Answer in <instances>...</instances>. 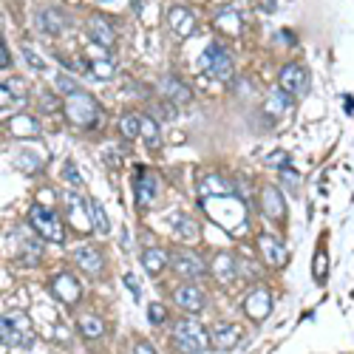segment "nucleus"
<instances>
[{
  "label": "nucleus",
  "instance_id": "nucleus-1",
  "mask_svg": "<svg viewBox=\"0 0 354 354\" xmlns=\"http://www.w3.org/2000/svg\"><path fill=\"white\" fill-rule=\"evenodd\" d=\"M173 343L181 354H204L212 346V335L196 318H181L173 323Z\"/></svg>",
  "mask_w": 354,
  "mask_h": 354
},
{
  "label": "nucleus",
  "instance_id": "nucleus-2",
  "mask_svg": "<svg viewBox=\"0 0 354 354\" xmlns=\"http://www.w3.org/2000/svg\"><path fill=\"white\" fill-rule=\"evenodd\" d=\"M63 111L68 116V122L74 128H82V131H88L100 122V105L93 102V97H88L85 91H77V93H71V97H65Z\"/></svg>",
  "mask_w": 354,
  "mask_h": 354
},
{
  "label": "nucleus",
  "instance_id": "nucleus-3",
  "mask_svg": "<svg viewBox=\"0 0 354 354\" xmlns=\"http://www.w3.org/2000/svg\"><path fill=\"white\" fill-rule=\"evenodd\" d=\"M0 338H3V346H9V349H32L34 346L32 323L23 312H9L0 318Z\"/></svg>",
  "mask_w": 354,
  "mask_h": 354
},
{
  "label": "nucleus",
  "instance_id": "nucleus-4",
  "mask_svg": "<svg viewBox=\"0 0 354 354\" xmlns=\"http://www.w3.org/2000/svg\"><path fill=\"white\" fill-rule=\"evenodd\" d=\"M29 221H32V230L40 235V239L45 241H52V244H63L65 241V230H63V221L60 216L52 210V207H45V204H32L29 210Z\"/></svg>",
  "mask_w": 354,
  "mask_h": 354
},
{
  "label": "nucleus",
  "instance_id": "nucleus-5",
  "mask_svg": "<svg viewBox=\"0 0 354 354\" xmlns=\"http://www.w3.org/2000/svg\"><path fill=\"white\" fill-rule=\"evenodd\" d=\"M199 65H201V71H207L210 77H216L221 82L232 77V54L221 43H210L201 54V60H199Z\"/></svg>",
  "mask_w": 354,
  "mask_h": 354
},
{
  "label": "nucleus",
  "instance_id": "nucleus-6",
  "mask_svg": "<svg viewBox=\"0 0 354 354\" xmlns=\"http://www.w3.org/2000/svg\"><path fill=\"white\" fill-rule=\"evenodd\" d=\"M52 295L65 303V306H77L80 298H82V283L74 278V272L68 269H60L54 278H52Z\"/></svg>",
  "mask_w": 354,
  "mask_h": 354
},
{
  "label": "nucleus",
  "instance_id": "nucleus-7",
  "mask_svg": "<svg viewBox=\"0 0 354 354\" xmlns=\"http://www.w3.org/2000/svg\"><path fill=\"white\" fill-rule=\"evenodd\" d=\"M278 85L289 93V97H303L306 88H309V71L300 63H287L278 74Z\"/></svg>",
  "mask_w": 354,
  "mask_h": 354
},
{
  "label": "nucleus",
  "instance_id": "nucleus-8",
  "mask_svg": "<svg viewBox=\"0 0 354 354\" xmlns=\"http://www.w3.org/2000/svg\"><path fill=\"white\" fill-rule=\"evenodd\" d=\"M170 269L179 275V278H187V280H196L207 272L204 261L193 252V250H176L170 252Z\"/></svg>",
  "mask_w": 354,
  "mask_h": 354
},
{
  "label": "nucleus",
  "instance_id": "nucleus-9",
  "mask_svg": "<svg viewBox=\"0 0 354 354\" xmlns=\"http://www.w3.org/2000/svg\"><path fill=\"white\" fill-rule=\"evenodd\" d=\"M3 91H0V105H3V113H17V108L26 105V82H23V77H6L3 85H0Z\"/></svg>",
  "mask_w": 354,
  "mask_h": 354
},
{
  "label": "nucleus",
  "instance_id": "nucleus-10",
  "mask_svg": "<svg viewBox=\"0 0 354 354\" xmlns=\"http://www.w3.org/2000/svg\"><path fill=\"white\" fill-rule=\"evenodd\" d=\"M244 312H247L250 320L264 323L272 315V295H269V289H264V287L250 289V295L244 298Z\"/></svg>",
  "mask_w": 354,
  "mask_h": 354
},
{
  "label": "nucleus",
  "instance_id": "nucleus-11",
  "mask_svg": "<svg viewBox=\"0 0 354 354\" xmlns=\"http://www.w3.org/2000/svg\"><path fill=\"white\" fill-rule=\"evenodd\" d=\"M85 29H88V37L93 40V45H100V49H113L116 45V32H113V26L108 23V17H102V14H91L88 17V23H85Z\"/></svg>",
  "mask_w": 354,
  "mask_h": 354
},
{
  "label": "nucleus",
  "instance_id": "nucleus-12",
  "mask_svg": "<svg viewBox=\"0 0 354 354\" xmlns=\"http://www.w3.org/2000/svg\"><path fill=\"white\" fill-rule=\"evenodd\" d=\"M261 212L269 221H283V216H287V201H283V196L275 184L261 187Z\"/></svg>",
  "mask_w": 354,
  "mask_h": 354
},
{
  "label": "nucleus",
  "instance_id": "nucleus-13",
  "mask_svg": "<svg viewBox=\"0 0 354 354\" xmlns=\"http://www.w3.org/2000/svg\"><path fill=\"white\" fill-rule=\"evenodd\" d=\"M176 303H179V309H184L187 315H199L204 309V292L196 287V283H181V287L173 292Z\"/></svg>",
  "mask_w": 354,
  "mask_h": 354
},
{
  "label": "nucleus",
  "instance_id": "nucleus-14",
  "mask_svg": "<svg viewBox=\"0 0 354 354\" xmlns=\"http://www.w3.org/2000/svg\"><path fill=\"white\" fill-rule=\"evenodd\" d=\"M74 264L85 272V275H100L105 269V258L97 247H91V244H82L74 250Z\"/></svg>",
  "mask_w": 354,
  "mask_h": 354
},
{
  "label": "nucleus",
  "instance_id": "nucleus-15",
  "mask_svg": "<svg viewBox=\"0 0 354 354\" xmlns=\"http://www.w3.org/2000/svg\"><path fill=\"white\" fill-rule=\"evenodd\" d=\"M159 187H162V181H159L156 173L139 170V176H136V201H139V207H151L159 196Z\"/></svg>",
  "mask_w": 354,
  "mask_h": 354
},
{
  "label": "nucleus",
  "instance_id": "nucleus-16",
  "mask_svg": "<svg viewBox=\"0 0 354 354\" xmlns=\"http://www.w3.org/2000/svg\"><path fill=\"white\" fill-rule=\"evenodd\" d=\"M212 346L221 349V351H230L241 343L244 332H241V326H235V323H216L212 326Z\"/></svg>",
  "mask_w": 354,
  "mask_h": 354
},
{
  "label": "nucleus",
  "instance_id": "nucleus-17",
  "mask_svg": "<svg viewBox=\"0 0 354 354\" xmlns=\"http://www.w3.org/2000/svg\"><path fill=\"white\" fill-rule=\"evenodd\" d=\"M168 23H170V29L179 34V37H190V34H196V14L190 12V9H184V6H173L170 12H168Z\"/></svg>",
  "mask_w": 354,
  "mask_h": 354
},
{
  "label": "nucleus",
  "instance_id": "nucleus-18",
  "mask_svg": "<svg viewBox=\"0 0 354 354\" xmlns=\"http://www.w3.org/2000/svg\"><path fill=\"white\" fill-rule=\"evenodd\" d=\"M261 111L269 116V120H278V116H283V113L289 111V93L283 91V88H272V91L267 93Z\"/></svg>",
  "mask_w": 354,
  "mask_h": 354
},
{
  "label": "nucleus",
  "instance_id": "nucleus-19",
  "mask_svg": "<svg viewBox=\"0 0 354 354\" xmlns=\"http://www.w3.org/2000/svg\"><path fill=\"white\" fill-rule=\"evenodd\" d=\"M162 93L168 97L173 105H187L193 100V93H190V88H187L179 77H164L162 80Z\"/></svg>",
  "mask_w": 354,
  "mask_h": 354
},
{
  "label": "nucleus",
  "instance_id": "nucleus-20",
  "mask_svg": "<svg viewBox=\"0 0 354 354\" xmlns=\"http://www.w3.org/2000/svg\"><path fill=\"white\" fill-rule=\"evenodd\" d=\"M6 125H9L12 136H37L40 133V122L29 113H12Z\"/></svg>",
  "mask_w": 354,
  "mask_h": 354
},
{
  "label": "nucleus",
  "instance_id": "nucleus-21",
  "mask_svg": "<svg viewBox=\"0 0 354 354\" xmlns=\"http://www.w3.org/2000/svg\"><path fill=\"white\" fill-rule=\"evenodd\" d=\"M258 247H261L264 258L269 267H280L283 261H287V252H283V244L278 239H272V235H258Z\"/></svg>",
  "mask_w": 354,
  "mask_h": 354
},
{
  "label": "nucleus",
  "instance_id": "nucleus-22",
  "mask_svg": "<svg viewBox=\"0 0 354 354\" xmlns=\"http://www.w3.org/2000/svg\"><path fill=\"white\" fill-rule=\"evenodd\" d=\"M168 264H170V255L159 247H148L145 252H142V267H145L148 275H159Z\"/></svg>",
  "mask_w": 354,
  "mask_h": 354
},
{
  "label": "nucleus",
  "instance_id": "nucleus-23",
  "mask_svg": "<svg viewBox=\"0 0 354 354\" xmlns=\"http://www.w3.org/2000/svg\"><path fill=\"white\" fill-rule=\"evenodd\" d=\"M199 190H201V196H232L235 193V187L227 181V179H221V176H204L201 181H199Z\"/></svg>",
  "mask_w": 354,
  "mask_h": 354
},
{
  "label": "nucleus",
  "instance_id": "nucleus-24",
  "mask_svg": "<svg viewBox=\"0 0 354 354\" xmlns=\"http://www.w3.org/2000/svg\"><path fill=\"white\" fill-rule=\"evenodd\" d=\"M77 323H80L82 338H88V340H100V338L105 335V323H102V318H100V315H93V312H82Z\"/></svg>",
  "mask_w": 354,
  "mask_h": 354
},
{
  "label": "nucleus",
  "instance_id": "nucleus-25",
  "mask_svg": "<svg viewBox=\"0 0 354 354\" xmlns=\"http://www.w3.org/2000/svg\"><path fill=\"white\" fill-rule=\"evenodd\" d=\"M210 272L216 275L219 280H224V283L232 280V278H235V261H232V255H230V252H219V255L210 261Z\"/></svg>",
  "mask_w": 354,
  "mask_h": 354
},
{
  "label": "nucleus",
  "instance_id": "nucleus-26",
  "mask_svg": "<svg viewBox=\"0 0 354 354\" xmlns=\"http://www.w3.org/2000/svg\"><path fill=\"white\" fill-rule=\"evenodd\" d=\"M65 204H68V216H71V221H74V216H77V224H80V230L85 232V230H91L88 224V219L91 216H85L88 212V201H82L80 196H74V193H65Z\"/></svg>",
  "mask_w": 354,
  "mask_h": 354
},
{
  "label": "nucleus",
  "instance_id": "nucleus-27",
  "mask_svg": "<svg viewBox=\"0 0 354 354\" xmlns=\"http://www.w3.org/2000/svg\"><path fill=\"white\" fill-rule=\"evenodd\" d=\"M37 26H40V32L57 37V34L63 32L65 23H63V14H60L57 9H43V12L37 14Z\"/></svg>",
  "mask_w": 354,
  "mask_h": 354
},
{
  "label": "nucleus",
  "instance_id": "nucleus-28",
  "mask_svg": "<svg viewBox=\"0 0 354 354\" xmlns=\"http://www.w3.org/2000/svg\"><path fill=\"white\" fill-rule=\"evenodd\" d=\"M142 139L151 151H159L162 148V131H159V122L153 120L151 113H142Z\"/></svg>",
  "mask_w": 354,
  "mask_h": 354
},
{
  "label": "nucleus",
  "instance_id": "nucleus-29",
  "mask_svg": "<svg viewBox=\"0 0 354 354\" xmlns=\"http://www.w3.org/2000/svg\"><path fill=\"white\" fill-rule=\"evenodd\" d=\"M216 29L224 34H239L241 32V14L235 9H221L216 14Z\"/></svg>",
  "mask_w": 354,
  "mask_h": 354
},
{
  "label": "nucleus",
  "instance_id": "nucleus-30",
  "mask_svg": "<svg viewBox=\"0 0 354 354\" xmlns=\"http://www.w3.org/2000/svg\"><path fill=\"white\" fill-rule=\"evenodd\" d=\"M88 216H91L93 227H97L102 235L111 232V221H108V216H105V207H102L97 199H88Z\"/></svg>",
  "mask_w": 354,
  "mask_h": 354
},
{
  "label": "nucleus",
  "instance_id": "nucleus-31",
  "mask_svg": "<svg viewBox=\"0 0 354 354\" xmlns=\"http://www.w3.org/2000/svg\"><path fill=\"white\" fill-rule=\"evenodd\" d=\"M120 131L125 133V139H136L142 136V113H128L120 120Z\"/></svg>",
  "mask_w": 354,
  "mask_h": 354
},
{
  "label": "nucleus",
  "instance_id": "nucleus-32",
  "mask_svg": "<svg viewBox=\"0 0 354 354\" xmlns=\"http://www.w3.org/2000/svg\"><path fill=\"white\" fill-rule=\"evenodd\" d=\"M176 221H179V227H176V235H179V239H196V235H199V227H196L193 219L179 216Z\"/></svg>",
  "mask_w": 354,
  "mask_h": 354
},
{
  "label": "nucleus",
  "instance_id": "nucleus-33",
  "mask_svg": "<svg viewBox=\"0 0 354 354\" xmlns=\"http://www.w3.org/2000/svg\"><path fill=\"white\" fill-rule=\"evenodd\" d=\"M326 272H329V258H326L323 250H318L315 252V264H312V275H315L318 283H323L326 280Z\"/></svg>",
  "mask_w": 354,
  "mask_h": 354
},
{
  "label": "nucleus",
  "instance_id": "nucleus-34",
  "mask_svg": "<svg viewBox=\"0 0 354 354\" xmlns=\"http://www.w3.org/2000/svg\"><path fill=\"white\" fill-rule=\"evenodd\" d=\"M54 85H57V91L63 93V97H71V93H77V91H80V85L71 80L68 74H57V77H54Z\"/></svg>",
  "mask_w": 354,
  "mask_h": 354
},
{
  "label": "nucleus",
  "instance_id": "nucleus-35",
  "mask_svg": "<svg viewBox=\"0 0 354 354\" xmlns=\"http://www.w3.org/2000/svg\"><path fill=\"white\" fill-rule=\"evenodd\" d=\"M164 318H168V309H164V303H151V306H148V320H151L153 326L164 323Z\"/></svg>",
  "mask_w": 354,
  "mask_h": 354
},
{
  "label": "nucleus",
  "instance_id": "nucleus-36",
  "mask_svg": "<svg viewBox=\"0 0 354 354\" xmlns=\"http://www.w3.org/2000/svg\"><path fill=\"white\" fill-rule=\"evenodd\" d=\"M91 65H93L91 71H93V74H97L100 80H111V77H113V68H111V63H108V60H93Z\"/></svg>",
  "mask_w": 354,
  "mask_h": 354
},
{
  "label": "nucleus",
  "instance_id": "nucleus-37",
  "mask_svg": "<svg viewBox=\"0 0 354 354\" xmlns=\"http://www.w3.org/2000/svg\"><path fill=\"white\" fill-rule=\"evenodd\" d=\"M23 57H26V60L32 63V68H37V71H43V68H45V63L40 60V54H37V52L32 49V45H29V43H26V45H23Z\"/></svg>",
  "mask_w": 354,
  "mask_h": 354
},
{
  "label": "nucleus",
  "instance_id": "nucleus-38",
  "mask_svg": "<svg viewBox=\"0 0 354 354\" xmlns=\"http://www.w3.org/2000/svg\"><path fill=\"white\" fill-rule=\"evenodd\" d=\"M267 164H272V168H287V164H289V156L283 153V151H275V153H269Z\"/></svg>",
  "mask_w": 354,
  "mask_h": 354
},
{
  "label": "nucleus",
  "instance_id": "nucleus-39",
  "mask_svg": "<svg viewBox=\"0 0 354 354\" xmlns=\"http://www.w3.org/2000/svg\"><path fill=\"white\" fill-rule=\"evenodd\" d=\"M63 173H65V181L68 184H74V187H80V173H77V168L71 162H65V168H63Z\"/></svg>",
  "mask_w": 354,
  "mask_h": 354
},
{
  "label": "nucleus",
  "instance_id": "nucleus-40",
  "mask_svg": "<svg viewBox=\"0 0 354 354\" xmlns=\"http://www.w3.org/2000/svg\"><path fill=\"white\" fill-rule=\"evenodd\" d=\"M252 6L261 9V12H275L278 9V0H252Z\"/></svg>",
  "mask_w": 354,
  "mask_h": 354
},
{
  "label": "nucleus",
  "instance_id": "nucleus-41",
  "mask_svg": "<svg viewBox=\"0 0 354 354\" xmlns=\"http://www.w3.org/2000/svg\"><path fill=\"white\" fill-rule=\"evenodd\" d=\"M0 65H3V68H9V65H12V54H9V49H6V43L0 45Z\"/></svg>",
  "mask_w": 354,
  "mask_h": 354
},
{
  "label": "nucleus",
  "instance_id": "nucleus-42",
  "mask_svg": "<svg viewBox=\"0 0 354 354\" xmlns=\"http://www.w3.org/2000/svg\"><path fill=\"white\" fill-rule=\"evenodd\" d=\"M133 354H156V351H153V346H151L148 340H142V343H136Z\"/></svg>",
  "mask_w": 354,
  "mask_h": 354
},
{
  "label": "nucleus",
  "instance_id": "nucleus-43",
  "mask_svg": "<svg viewBox=\"0 0 354 354\" xmlns=\"http://www.w3.org/2000/svg\"><path fill=\"white\" fill-rule=\"evenodd\" d=\"M125 283H128V289H131L133 295H139V287H136V278H133V275H125Z\"/></svg>",
  "mask_w": 354,
  "mask_h": 354
},
{
  "label": "nucleus",
  "instance_id": "nucleus-44",
  "mask_svg": "<svg viewBox=\"0 0 354 354\" xmlns=\"http://www.w3.org/2000/svg\"><path fill=\"white\" fill-rule=\"evenodd\" d=\"M196 3H204V0H196Z\"/></svg>",
  "mask_w": 354,
  "mask_h": 354
},
{
  "label": "nucleus",
  "instance_id": "nucleus-45",
  "mask_svg": "<svg viewBox=\"0 0 354 354\" xmlns=\"http://www.w3.org/2000/svg\"><path fill=\"white\" fill-rule=\"evenodd\" d=\"M102 3H108V0H102Z\"/></svg>",
  "mask_w": 354,
  "mask_h": 354
}]
</instances>
